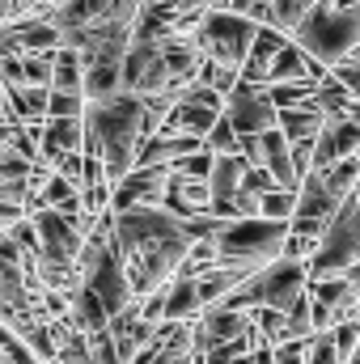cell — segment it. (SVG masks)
I'll return each instance as SVG.
<instances>
[{
    "mask_svg": "<svg viewBox=\"0 0 360 364\" xmlns=\"http://www.w3.org/2000/svg\"><path fill=\"white\" fill-rule=\"evenodd\" d=\"M13 21V0H0V26Z\"/></svg>",
    "mask_w": 360,
    "mask_h": 364,
    "instance_id": "obj_43",
    "label": "cell"
},
{
    "mask_svg": "<svg viewBox=\"0 0 360 364\" xmlns=\"http://www.w3.org/2000/svg\"><path fill=\"white\" fill-rule=\"evenodd\" d=\"M9 237H13L26 255H30V250H38V229H34V220H30V216H21V220L9 229Z\"/></svg>",
    "mask_w": 360,
    "mask_h": 364,
    "instance_id": "obj_40",
    "label": "cell"
},
{
    "mask_svg": "<svg viewBox=\"0 0 360 364\" xmlns=\"http://www.w3.org/2000/svg\"><path fill=\"white\" fill-rule=\"evenodd\" d=\"M305 288H309V263L280 255V259H271L268 267H255L221 305H233V309H263L268 305V309L288 314L305 296Z\"/></svg>",
    "mask_w": 360,
    "mask_h": 364,
    "instance_id": "obj_4",
    "label": "cell"
},
{
    "mask_svg": "<svg viewBox=\"0 0 360 364\" xmlns=\"http://www.w3.org/2000/svg\"><path fill=\"white\" fill-rule=\"evenodd\" d=\"M81 114H85V93L51 90V102H47V119H81Z\"/></svg>",
    "mask_w": 360,
    "mask_h": 364,
    "instance_id": "obj_34",
    "label": "cell"
},
{
    "mask_svg": "<svg viewBox=\"0 0 360 364\" xmlns=\"http://www.w3.org/2000/svg\"><path fill=\"white\" fill-rule=\"evenodd\" d=\"M305 364H348V356L339 352V343H335V335H331V331H318V335H309Z\"/></svg>",
    "mask_w": 360,
    "mask_h": 364,
    "instance_id": "obj_31",
    "label": "cell"
},
{
    "mask_svg": "<svg viewBox=\"0 0 360 364\" xmlns=\"http://www.w3.org/2000/svg\"><path fill=\"white\" fill-rule=\"evenodd\" d=\"M246 331H250V309L208 305L191 322V348H195V356H203V352H212V348H221V343H229V339H238Z\"/></svg>",
    "mask_w": 360,
    "mask_h": 364,
    "instance_id": "obj_10",
    "label": "cell"
},
{
    "mask_svg": "<svg viewBox=\"0 0 360 364\" xmlns=\"http://www.w3.org/2000/svg\"><path fill=\"white\" fill-rule=\"evenodd\" d=\"M64 318H68V326H73V331H81V335H90V331H106V326H110L106 305L93 296L85 284L68 296V314H64Z\"/></svg>",
    "mask_w": 360,
    "mask_h": 364,
    "instance_id": "obj_21",
    "label": "cell"
},
{
    "mask_svg": "<svg viewBox=\"0 0 360 364\" xmlns=\"http://www.w3.org/2000/svg\"><path fill=\"white\" fill-rule=\"evenodd\" d=\"M81 284L90 288L93 296L106 305V314L115 318V314H123L127 305H136L140 296L132 292V284H127V272H123V263H119V255L106 246V255L93 263V272H85L81 275Z\"/></svg>",
    "mask_w": 360,
    "mask_h": 364,
    "instance_id": "obj_11",
    "label": "cell"
},
{
    "mask_svg": "<svg viewBox=\"0 0 360 364\" xmlns=\"http://www.w3.org/2000/svg\"><path fill=\"white\" fill-rule=\"evenodd\" d=\"M360 153V123L348 114H327L318 140H314V170H327L344 157H356Z\"/></svg>",
    "mask_w": 360,
    "mask_h": 364,
    "instance_id": "obj_14",
    "label": "cell"
},
{
    "mask_svg": "<svg viewBox=\"0 0 360 364\" xmlns=\"http://www.w3.org/2000/svg\"><path fill=\"white\" fill-rule=\"evenodd\" d=\"M51 170H55L60 178H68L73 186H81V182H85V153H68V157H60Z\"/></svg>",
    "mask_w": 360,
    "mask_h": 364,
    "instance_id": "obj_38",
    "label": "cell"
},
{
    "mask_svg": "<svg viewBox=\"0 0 360 364\" xmlns=\"http://www.w3.org/2000/svg\"><path fill=\"white\" fill-rule=\"evenodd\" d=\"M322 123H327V114H322L314 102L288 106V110H280V119H275V127L288 136V144H292V140H314V136L322 132Z\"/></svg>",
    "mask_w": 360,
    "mask_h": 364,
    "instance_id": "obj_24",
    "label": "cell"
},
{
    "mask_svg": "<svg viewBox=\"0 0 360 364\" xmlns=\"http://www.w3.org/2000/svg\"><path fill=\"white\" fill-rule=\"evenodd\" d=\"M348 119H356V123H360V102H356V97H352V106H348Z\"/></svg>",
    "mask_w": 360,
    "mask_h": 364,
    "instance_id": "obj_45",
    "label": "cell"
},
{
    "mask_svg": "<svg viewBox=\"0 0 360 364\" xmlns=\"http://www.w3.org/2000/svg\"><path fill=\"white\" fill-rule=\"evenodd\" d=\"M212 203V191H208V178H182V174H170L166 182V199L162 208L179 220H191V216H203Z\"/></svg>",
    "mask_w": 360,
    "mask_h": 364,
    "instance_id": "obj_17",
    "label": "cell"
},
{
    "mask_svg": "<svg viewBox=\"0 0 360 364\" xmlns=\"http://www.w3.org/2000/svg\"><path fill=\"white\" fill-rule=\"evenodd\" d=\"M348 60H360V43H356V51H352V55H348Z\"/></svg>",
    "mask_w": 360,
    "mask_h": 364,
    "instance_id": "obj_49",
    "label": "cell"
},
{
    "mask_svg": "<svg viewBox=\"0 0 360 364\" xmlns=\"http://www.w3.org/2000/svg\"><path fill=\"white\" fill-rule=\"evenodd\" d=\"M331 77V68L327 64H318L305 47H297L292 38L275 51V60L268 64V81L263 85H275V81H327Z\"/></svg>",
    "mask_w": 360,
    "mask_h": 364,
    "instance_id": "obj_16",
    "label": "cell"
},
{
    "mask_svg": "<svg viewBox=\"0 0 360 364\" xmlns=\"http://www.w3.org/2000/svg\"><path fill=\"white\" fill-rule=\"evenodd\" d=\"M203 144H208L212 153H242V136L233 132V123H229L225 114H221V119L212 123V132L203 136Z\"/></svg>",
    "mask_w": 360,
    "mask_h": 364,
    "instance_id": "obj_33",
    "label": "cell"
},
{
    "mask_svg": "<svg viewBox=\"0 0 360 364\" xmlns=\"http://www.w3.org/2000/svg\"><path fill=\"white\" fill-rule=\"evenodd\" d=\"M212 161H216V153L203 144V149H195V153H182L179 161H170V174H182V178H208V174H212Z\"/></svg>",
    "mask_w": 360,
    "mask_h": 364,
    "instance_id": "obj_30",
    "label": "cell"
},
{
    "mask_svg": "<svg viewBox=\"0 0 360 364\" xmlns=\"http://www.w3.org/2000/svg\"><path fill=\"white\" fill-rule=\"evenodd\" d=\"M318 140V136H314ZM314 140H292L288 144V153H292V170H297V178H305L309 170H314Z\"/></svg>",
    "mask_w": 360,
    "mask_h": 364,
    "instance_id": "obj_39",
    "label": "cell"
},
{
    "mask_svg": "<svg viewBox=\"0 0 360 364\" xmlns=\"http://www.w3.org/2000/svg\"><path fill=\"white\" fill-rule=\"evenodd\" d=\"M0 237H4V233H0Z\"/></svg>",
    "mask_w": 360,
    "mask_h": 364,
    "instance_id": "obj_52",
    "label": "cell"
},
{
    "mask_svg": "<svg viewBox=\"0 0 360 364\" xmlns=\"http://www.w3.org/2000/svg\"><path fill=\"white\" fill-rule=\"evenodd\" d=\"M288 38H292L297 47H305L318 64L335 68L339 60H348V55L356 51V43H360V4L335 9L331 0H322V4H314V9L297 21V30H292Z\"/></svg>",
    "mask_w": 360,
    "mask_h": 364,
    "instance_id": "obj_5",
    "label": "cell"
},
{
    "mask_svg": "<svg viewBox=\"0 0 360 364\" xmlns=\"http://www.w3.org/2000/svg\"><path fill=\"white\" fill-rule=\"evenodd\" d=\"M51 55H55V51L21 55V77H26V85H47V90H51Z\"/></svg>",
    "mask_w": 360,
    "mask_h": 364,
    "instance_id": "obj_36",
    "label": "cell"
},
{
    "mask_svg": "<svg viewBox=\"0 0 360 364\" xmlns=\"http://www.w3.org/2000/svg\"><path fill=\"white\" fill-rule=\"evenodd\" d=\"M309 335H314V301H309V288H305V296L288 309L284 339H309Z\"/></svg>",
    "mask_w": 360,
    "mask_h": 364,
    "instance_id": "obj_32",
    "label": "cell"
},
{
    "mask_svg": "<svg viewBox=\"0 0 360 364\" xmlns=\"http://www.w3.org/2000/svg\"><path fill=\"white\" fill-rule=\"evenodd\" d=\"M284 242H288V220H268V216L225 220L221 233L212 237L216 267H242V272L268 267L271 259L284 255Z\"/></svg>",
    "mask_w": 360,
    "mask_h": 364,
    "instance_id": "obj_3",
    "label": "cell"
},
{
    "mask_svg": "<svg viewBox=\"0 0 360 364\" xmlns=\"http://www.w3.org/2000/svg\"><path fill=\"white\" fill-rule=\"evenodd\" d=\"M55 4H64V0H55Z\"/></svg>",
    "mask_w": 360,
    "mask_h": 364,
    "instance_id": "obj_51",
    "label": "cell"
},
{
    "mask_svg": "<svg viewBox=\"0 0 360 364\" xmlns=\"http://www.w3.org/2000/svg\"><path fill=\"white\" fill-rule=\"evenodd\" d=\"M314 106H318L322 114H348L352 93L344 90L335 77H327V81H318V90H314Z\"/></svg>",
    "mask_w": 360,
    "mask_h": 364,
    "instance_id": "obj_28",
    "label": "cell"
},
{
    "mask_svg": "<svg viewBox=\"0 0 360 364\" xmlns=\"http://www.w3.org/2000/svg\"><path fill=\"white\" fill-rule=\"evenodd\" d=\"M0 90H4V85H0Z\"/></svg>",
    "mask_w": 360,
    "mask_h": 364,
    "instance_id": "obj_53",
    "label": "cell"
},
{
    "mask_svg": "<svg viewBox=\"0 0 360 364\" xmlns=\"http://www.w3.org/2000/svg\"><path fill=\"white\" fill-rule=\"evenodd\" d=\"M166 182H170V166H136L127 178L115 182L110 212H123V208H162Z\"/></svg>",
    "mask_w": 360,
    "mask_h": 364,
    "instance_id": "obj_13",
    "label": "cell"
},
{
    "mask_svg": "<svg viewBox=\"0 0 360 364\" xmlns=\"http://www.w3.org/2000/svg\"><path fill=\"white\" fill-rule=\"evenodd\" d=\"M352 263H360V199L356 191L339 203V212L331 216L314 259H309V279H335Z\"/></svg>",
    "mask_w": 360,
    "mask_h": 364,
    "instance_id": "obj_7",
    "label": "cell"
},
{
    "mask_svg": "<svg viewBox=\"0 0 360 364\" xmlns=\"http://www.w3.org/2000/svg\"><path fill=\"white\" fill-rule=\"evenodd\" d=\"M68 153H85V123L81 119H43L38 166H55Z\"/></svg>",
    "mask_w": 360,
    "mask_h": 364,
    "instance_id": "obj_15",
    "label": "cell"
},
{
    "mask_svg": "<svg viewBox=\"0 0 360 364\" xmlns=\"http://www.w3.org/2000/svg\"><path fill=\"white\" fill-rule=\"evenodd\" d=\"M242 153L255 161V166H263L275 186H284V191H297L301 178H297V170H292V153H288V136L280 132V127H271V132H259V136H242Z\"/></svg>",
    "mask_w": 360,
    "mask_h": 364,
    "instance_id": "obj_12",
    "label": "cell"
},
{
    "mask_svg": "<svg viewBox=\"0 0 360 364\" xmlns=\"http://www.w3.org/2000/svg\"><path fill=\"white\" fill-rule=\"evenodd\" d=\"M4 97H9L13 123H43L47 119V102H51L47 85H9Z\"/></svg>",
    "mask_w": 360,
    "mask_h": 364,
    "instance_id": "obj_22",
    "label": "cell"
},
{
    "mask_svg": "<svg viewBox=\"0 0 360 364\" xmlns=\"http://www.w3.org/2000/svg\"><path fill=\"white\" fill-rule=\"evenodd\" d=\"M157 301H162V322H195L203 314V301H199V288H195V275H174L166 288H157Z\"/></svg>",
    "mask_w": 360,
    "mask_h": 364,
    "instance_id": "obj_18",
    "label": "cell"
},
{
    "mask_svg": "<svg viewBox=\"0 0 360 364\" xmlns=\"http://www.w3.org/2000/svg\"><path fill=\"white\" fill-rule=\"evenodd\" d=\"M246 170H250V157H246V153H216L212 174H208V191H212V199L233 203L238 191H242V182H246ZM233 208H238V203H233Z\"/></svg>",
    "mask_w": 360,
    "mask_h": 364,
    "instance_id": "obj_19",
    "label": "cell"
},
{
    "mask_svg": "<svg viewBox=\"0 0 360 364\" xmlns=\"http://www.w3.org/2000/svg\"><path fill=\"white\" fill-rule=\"evenodd\" d=\"M255 30L259 21H250L246 13H233V9H208L199 30H195V43L203 51L208 64H225V68H238L246 64L250 55V43H255Z\"/></svg>",
    "mask_w": 360,
    "mask_h": 364,
    "instance_id": "obj_6",
    "label": "cell"
},
{
    "mask_svg": "<svg viewBox=\"0 0 360 364\" xmlns=\"http://www.w3.org/2000/svg\"><path fill=\"white\" fill-rule=\"evenodd\" d=\"M51 90H64V93H85V60L77 47H55L51 55Z\"/></svg>",
    "mask_w": 360,
    "mask_h": 364,
    "instance_id": "obj_23",
    "label": "cell"
},
{
    "mask_svg": "<svg viewBox=\"0 0 360 364\" xmlns=\"http://www.w3.org/2000/svg\"><path fill=\"white\" fill-rule=\"evenodd\" d=\"M314 90H318V81H275V85H263V93H268V102L275 110L314 102Z\"/></svg>",
    "mask_w": 360,
    "mask_h": 364,
    "instance_id": "obj_27",
    "label": "cell"
},
{
    "mask_svg": "<svg viewBox=\"0 0 360 364\" xmlns=\"http://www.w3.org/2000/svg\"><path fill=\"white\" fill-rule=\"evenodd\" d=\"M21 216H26V208H21V203H4V199H0V233H9Z\"/></svg>",
    "mask_w": 360,
    "mask_h": 364,
    "instance_id": "obj_41",
    "label": "cell"
},
{
    "mask_svg": "<svg viewBox=\"0 0 360 364\" xmlns=\"http://www.w3.org/2000/svg\"><path fill=\"white\" fill-rule=\"evenodd\" d=\"M250 272H242V267H212V272H199L195 275V288H199V301H203V309L208 305H221L242 279Z\"/></svg>",
    "mask_w": 360,
    "mask_h": 364,
    "instance_id": "obj_25",
    "label": "cell"
},
{
    "mask_svg": "<svg viewBox=\"0 0 360 364\" xmlns=\"http://www.w3.org/2000/svg\"><path fill=\"white\" fill-rule=\"evenodd\" d=\"M199 81H203L208 90H216L221 97H225V93L242 81V73H238V68H225V64H208V60H203V68H199Z\"/></svg>",
    "mask_w": 360,
    "mask_h": 364,
    "instance_id": "obj_35",
    "label": "cell"
},
{
    "mask_svg": "<svg viewBox=\"0 0 360 364\" xmlns=\"http://www.w3.org/2000/svg\"><path fill=\"white\" fill-rule=\"evenodd\" d=\"M284 43H288L284 30H275V26H259V30H255V43H250V55H246V64H242V81L263 85V81H268V64L275 60V51H280Z\"/></svg>",
    "mask_w": 360,
    "mask_h": 364,
    "instance_id": "obj_20",
    "label": "cell"
},
{
    "mask_svg": "<svg viewBox=\"0 0 360 364\" xmlns=\"http://www.w3.org/2000/svg\"><path fill=\"white\" fill-rule=\"evenodd\" d=\"M348 364H360V348H356V352H352V356H348Z\"/></svg>",
    "mask_w": 360,
    "mask_h": 364,
    "instance_id": "obj_48",
    "label": "cell"
},
{
    "mask_svg": "<svg viewBox=\"0 0 360 364\" xmlns=\"http://www.w3.org/2000/svg\"><path fill=\"white\" fill-rule=\"evenodd\" d=\"M85 153L106 166V178L119 182L136 170L140 144L162 127V119L136 93H115L102 102H85Z\"/></svg>",
    "mask_w": 360,
    "mask_h": 364,
    "instance_id": "obj_2",
    "label": "cell"
},
{
    "mask_svg": "<svg viewBox=\"0 0 360 364\" xmlns=\"http://www.w3.org/2000/svg\"><path fill=\"white\" fill-rule=\"evenodd\" d=\"M331 77L360 102V60H339V64L331 68Z\"/></svg>",
    "mask_w": 360,
    "mask_h": 364,
    "instance_id": "obj_37",
    "label": "cell"
},
{
    "mask_svg": "<svg viewBox=\"0 0 360 364\" xmlns=\"http://www.w3.org/2000/svg\"><path fill=\"white\" fill-rule=\"evenodd\" d=\"M34 229H38V255L51 259V263H73L77 267V255L85 246V233H90L93 216H64L55 208H43V212H30Z\"/></svg>",
    "mask_w": 360,
    "mask_h": 364,
    "instance_id": "obj_8",
    "label": "cell"
},
{
    "mask_svg": "<svg viewBox=\"0 0 360 364\" xmlns=\"http://www.w3.org/2000/svg\"><path fill=\"white\" fill-rule=\"evenodd\" d=\"M208 9H229V0H208Z\"/></svg>",
    "mask_w": 360,
    "mask_h": 364,
    "instance_id": "obj_47",
    "label": "cell"
},
{
    "mask_svg": "<svg viewBox=\"0 0 360 364\" xmlns=\"http://www.w3.org/2000/svg\"><path fill=\"white\" fill-rule=\"evenodd\" d=\"M26 174H30V161H21V157H0V199H4V203H21V208H26V199H30Z\"/></svg>",
    "mask_w": 360,
    "mask_h": 364,
    "instance_id": "obj_26",
    "label": "cell"
},
{
    "mask_svg": "<svg viewBox=\"0 0 360 364\" xmlns=\"http://www.w3.org/2000/svg\"><path fill=\"white\" fill-rule=\"evenodd\" d=\"M13 136H17V123H0V157H17L13 153Z\"/></svg>",
    "mask_w": 360,
    "mask_h": 364,
    "instance_id": "obj_42",
    "label": "cell"
},
{
    "mask_svg": "<svg viewBox=\"0 0 360 364\" xmlns=\"http://www.w3.org/2000/svg\"><path fill=\"white\" fill-rule=\"evenodd\" d=\"M191 242L195 237L186 233V225L179 216H170L166 208H123V212H115L110 250L119 255L136 296H149V292L166 288L182 272Z\"/></svg>",
    "mask_w": 360,
    "mask_h": 364,
    "instance_id": "obj_1",
    "label": "cell"
},
{
    "mask_svg": "<svg viewBox=\"0 0 360 364\" xmlns=\"http://www.w3.org/2000/svg\"><path fill=\"white\" fill-rule=\"evenodd\" d=\"M225 119L233 123L238 136H259V132H271L280 110L268 102L263 85H250V81H238L233 90L225 93Z\"/></svg>",
    "mask_w": 360,
    "mask_h": 364,
    "instance_id": "obj_9",
    "label": "cell"
},
{
    "mask_svg": "<svg viewBox=\"0 0 360 364\" xmlns=\"http://www.w3.org/2000/svg\"><path fill=\"white\" fill-rule=\"evenodd\" d=\"M0 123H13V114H9V97H4V90H0Z\"/></svg>",
    "mask_w": 360,
    "mask_h": 364,
    "instance_id": "obj_44",
    "label": "cell"
},
{
    "mask_svg": "<svg viewBox=\"0 0 360 364\" xmlns=\"http://www.w3.org/2000/svg\"><path fill=\"white\" fill-rule=\"evenodd\" d=\"M292 212H297V191L271 186L268 195L259 199V216H268V220H292Z\"/></svg>",
    "mask_w": 360,
    "mask_h": 364,
    "instance_id": "obj_29",
    "label": "cell"
},
{
    "mask_svg": "<svg viewBox=\"0 0 360 364\" xmlns=\"http://www.w3.org/2000/svg\"><path fill=\"white\" fill-rule=\"evenodd\" d=\"M335 9H352V4H360V0H331Z\"/></svg>",
    "mask_w": 360,
    "mask_h": 364,
    "instance_id": "obj_46",
    "label": "cell"
},
{
    "mask_svg": "<svg viewBox=\"0 0 360 364\" xmlns=\"http://www.w3.org/2000/svg\"><path fill=\"white\" fill-rule=\"evenodd\" d=\"M0 364H13V360H9V356H4V352H0Z\"/></svg>",
    "mask_w": 360,
    "mask_h": 364,
    "instance_id": "obj_50",
    "label": "cell"
}]
</instances>
